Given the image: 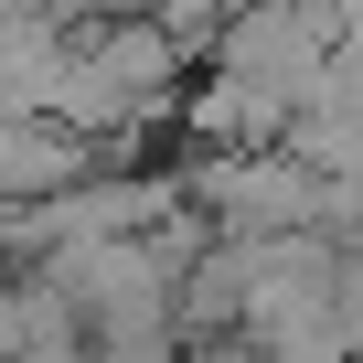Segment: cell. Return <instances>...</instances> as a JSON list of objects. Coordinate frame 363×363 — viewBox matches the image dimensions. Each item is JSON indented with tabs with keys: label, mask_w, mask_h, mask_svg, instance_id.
Listing matches in <instances>:
<instances>
[{
	"label": "cell",
	"mask_w": 363,
	"mask_h": 363,
	"mask_svg": "<svg viewBox=\"0 0 363 363\" xmlns=\"http://www.w3.org/2000/svg\"><path fill=\"white\" fill-rule=\"evenodd\" d=\"M214 75H235L246 96H267V107H310L320 96V65H331V22H320V0H246V11H225L214 22Z\"/></svg>",
	"instance_id": "cell-1"
},
{
	"label": "cell",
	"mask_w": 363,
	"mask_h": 363,
	"mask_svg": "<svg viewBox=\"0 0 363 363\" xmlns=\"http://www.w3.org/2000/svg\"><path fill=\"white\" fill-rule=\"evenodd\" d=\"M75 171H96L75 128H54V118H0V214H33L43 193H65Z\"/></svg>",
	"instance_id": "cell-2"
}]
</instances>
